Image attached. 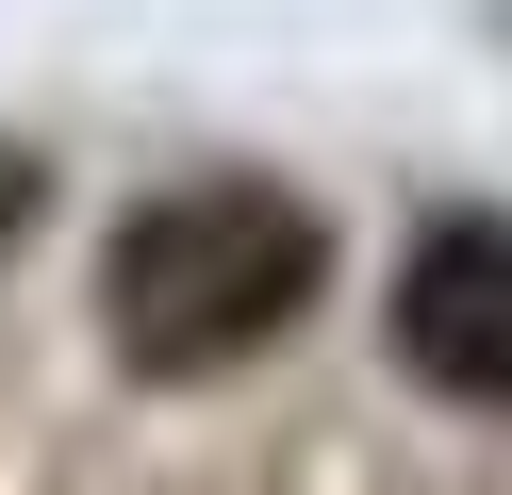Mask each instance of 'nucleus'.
<instances>
[{"mask_svg":"<svg viewBox=\"0 0 512 495\" xmlns=\"http://www.w3.org/2000/svg\"><path fill=\"white\" fill-rule=\"evenodd\" d=\"M331 281V231L298 215L281 182H166L116 215V264H100V314H116V363L133 380H215V363L281 347Z\"/></svg>","mask_w":512,"mask_h":495,"instance_id":"nucleus-1","label":"nucleus"},{"mask_svg":"<svg viewBox=\"0 0 512 495\" xmlns=\"http://www.w3.org/2000/svg\"><path fill=\"white\" fill-rule=\"evenodd\" d=\"M397 363L463 413H512V215H446L397 264Z\"/></svg>","mask_w":512,"mask_h":495,"instance_id":"nucleus-2","label":"nucleus"},{"mask_svg":"<svg viewBox=\"0 0 512 495\" xmlns=\"http://www.w3.org/2000/svg\"><path fill=\"white\" fill-rule=\"evenodd\" d=\"M17 215H34V165H17V149H0V248H17Z\"/></svg>","mask_w":512,"mask_h":495,"instance_id":"nucleus-3","label":"nucleus"}]
</instances>
